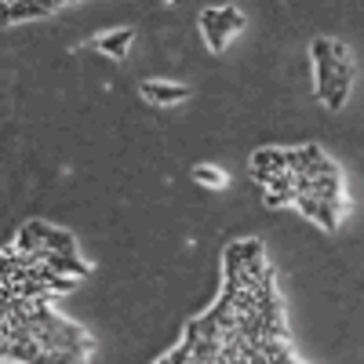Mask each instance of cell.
<instances>
[{
  "label": "cell",
  "instance_id": "4",
  "mask_svg": "<svg viewBox=\"0 0 364 364\" xmlns=\"http://www.w3.org/2000/svg\"><path fill=\"white\" fill-rule=\"evenodd\" d=\"M37 259H41L44 266H51L55 273H63V277H73V281L87 277V266H84V262H80L77 255H55V252H48V248H44V252H41Z\"/></svg>",
  "mask_w": 364,
  "mask_h": 364
},
{
  "label": "cell",
  "instance_id": "2",
  "mask_svg": "<svg viewBox=\"0 0 364 364\" xmlns=\"http://www.w3.org/2000/svg\"><path fill=\"white\" fill-rule=\"evenodd\" d=\"M336 41H314V58H317V95L328 102L331 87H336V55H331Z\"/></svg>",
  "mask_w": 364,
  "mask_h": 364
},
{
  "label": "cell",
  "instance_id": "5",
  "mask_svg": "<svg viewBox=\"0 0 364 364\" xmlns=\"http://www.w3.org/2000/svg\"><path fill=\"white\" fill-rule=\"evenodd\" d=\"M132 41H135V29H113V33H106V37L95 41V48L106 51V55H113V58H124L128 48H132Z\"/></svg>",
  "mask_w": 364,
  "mask_h": 364
},
{
  "label": "cell",
  "instance_id": "6",
  "mask_svg": "<svg viewBox=\"0 0 364 364\" xmlns=\"http://www.w3.org/2000/svg\"><path fill=\"white\" fill-rule=\"evenodd\" d=\"M252 171H288V149H259L252 157Z\"/></svg>",
  "mask_w": 364,
  "mask_h": 364
},
{
  "label": "cell",
  "instance_id": "3",
  "mask_svg": "<svg viewBox=\"0 0 364 364\" xmlns=\"http://www.w3.org/2000/svg\"><path fill=\"white\" fill-rule=\"evenodd\" d=\"M142 95L154 102V106H175L182 99H190V87L186 84H164V80H142Z\"/></svg>",
  "mask_w": 364,
  "mask_h": 364
},
{
  "label": "cell",
  "instance_id": "1",
  "mask_svg": "<svg viewBox=\"0 0 364 364\" xmlns=\"http://www.w3.org/2000/svg\"><path fill=\"white\" fill-rule=\"evenodd\" d=\"M240 26H245V15H240L237 8H208V11L200 15V29H204L211 51H223L226 41L237 33Z\"/></svg>",
  "mask_w": 364,
  "mask_h": 364
},
{
  "label": "cell",
  "instance_id": "7",
  "mask_svg": "<svg viewBox=\"0 0 364 364\" xmlns=\"http://www.w3.org/2000/svg\"><path fill=\"white\" fill-rule=\"evenodd\" d=\"M51 11H55V4H4L8 18H44Z\"/></svg>",
  "mask_w": 364,
  "mask_h": 364
},
{
  "label": "cell",
  "instance_id": "8",
  "mask_svg": "<svg viewBox=\"0 0 364 364\" xmlns=\"http://www.w3.org/2000/svg\"><path fill=\"white\" fill-rule=\"evenodd\" d=\"M193 178L197 182H204V186H223V171H215V168H211V164H200V168H193Z\"/></svg>",
  "mask_w": 364,
  "mask_h": 364
}]
</instances>
